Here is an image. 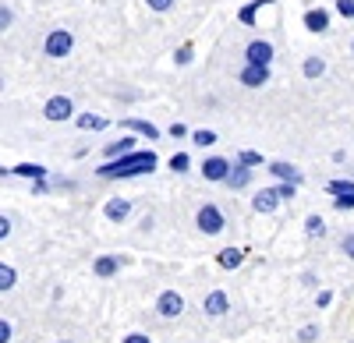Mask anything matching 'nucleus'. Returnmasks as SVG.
Here are the masks:
<instances>
[{
	"instance_id": "nucleus-1",
	"label": "nucleus",
	"mask_w": 354,
	"mask_h": 343,
	"mask_svg": "<svg viewBox=\"0 0 354 343\" xmlns=\"http://www.w3.org/2000/svg\"><path fill=\"white\" fill-rule=\"evenodd\" d=\"M156 153L153 149H131L117 159H103L96 177L100 181H131V177H142V174H153L156 170Z\"/></svg>"
},
{
	"instance_id": "nucleus-2",
	"label": "nucleus",
	"mask_w": 354,
	"mask_h": 343,
	"mask_svg": "<svg viewBox=\"0 0 354 343\" xmlns=\"http://www.w3.org/2000/svg\"><path fill=\"white\" fill-rule=\"evenodd\" d=\"M195 226H198V234H205V237H220L227 231V216H223V209L216 202H205L195 213Z\"/></svg>"
},
{
	"instance_id": "nucleus-3",
	"label": "nucleus",
	"mask_w": 354,
	"mask_h": 343,
	"mask_svg": "<svg viewBox=\"0 0 354 343\" xmlns=\"http://www.w3.org/2000/svg\"><path fill=\"white\" fill-rule=\"evenodd\" d=\"M71 50H75L71 28H53V32H46V39H43V53L50 57V61H64Z\"/></svg>"
},
{
	"instance_id": "nucleus-4",
	"label": "nucleus",
	"mask_w": 354,
	"mask_h": 343,
	"mask_svg": "<svg viewBox=\"0 0 354 343\" xmlns=\"http://www.w3.org/2000/svg\"><path fill=\"white\" fill-rule=\"evenodd\" d=\"M43 117H46L50 124H64V121H71V117H75V103H71V96H50V99L43 103Z\"/></svg>"
},
{
	"instance_id": "nucleus-5",
	"label": "nucleus",
	"mask_w": 354,
	"mask_h": 343,
	"mask_svg": "<svg viewBox=\"0 0 354 343\" xmlns=\"http://www.w3.org/2000/svg\"><path fill=\"white\" fill-rule=\"evenodd\" d=\"M230 166L234 163L227 156H205L202 166H198V174H202V181H209V184H223L227 174H230Z\"/></svg>"
},
{
	"instance_id": "nucleus-6",
	"label": "nucleus",
	"mask_w": 354,
	"mask_h": 343,
	"mask_svg": "<svg viewBox=\"0 0 354 343\" xmlns=\"http://www.w3.org/2000/svg\"><path fill=\"white\" fill-rule=\"evenodd\" d=\"M273 78V64H241L238 71V81L245 89H262V85H270Z\"/></svg>"
},
{
	"instance_id": "nucleus-7",
	"label": "nucleus",
	"mask_w": 354,
	"mask_h": 343,
	"mask_svg": "<svg viewBox=\"0 0 354 343\" xmlns=\"http://www.w3.org/2000/svg\"><path fill=\"white\" fill-rule=\"evenodd\" d=\"M301 25H305V32H312V36H326L330 25H333V14H330V8H305Z\"/></svg>"
},
{
	"instance_id": "nucleus-8",
	"label": "nucleus",
	"mask_w": 354,
	"mask_h": 343,
	"mask_svg": "<svg viewBox=\"0 0 354 343\" xmlns=\"http://www.w3.org/2000/svg\"><path fill=\"white\" fill-rule=\"evenodd\" d=\"M156 315L160 319H181L185 315V297L177 291H160L156 294Z\"/></svg>"
},
{
	"instance_id": "nucleus-9",
	"label": "nucleus",
	"mask_w": 354,
	"mask_h": 343,
	"mask_svg": "<svg viewBox=\"0 0 354 343\" xmlns=\"http://www.w3.org/2000/svg\"><path fill=\"white\" fill-rule=\"evenodd\" d=\"M273 57H277V46L270 39H252L245 46V64H273Z\"/></svg>"
},
{
	"instance_id": "nucleus-10",
	"label": "nucleus",
	"mask_w": 354,
	"mask_h": 343,
	"mask_svg": "<svg viewBox=\"0 0 354 343\" xmlns=\"http://www.w3.org/2000/svg\"><path fill=\"white\" fill-rule=\"evenodd\" d=\"M202 311L209 319H223L227 311H230V297H227V291H209L205 294V301H202Z\"/></svg>"
},
{
	"instance_id": "nucleus-11",
	"label": "nucleus",
	"mask_w": 354,
	"mask_h": 343,
	"mask_svg": "<svg viewBox=\"0 0 354 343\" xmlns=\"http://www.w3.org/2000/svg\"><path fill=\"white\" fill-rule=\"evenodd\" d=\"M266 170L277 177V181H290V184H301L305 181V174L294 163H287V159H273V163H266Z\"/></svg>"
},
{
	"instance_id": "nucleus-12",
	"label": "nucleus",
	"mask_w": 354,
	"mask_h": 343,
	"mask_svg": "<svg viewBox=\"0 0 354 343\" xmlns=\"http://www.w3.org/2000/svg\"><path fill=\"white\" fill-rule=\"evenodd\" d=\"M252 174H255L252 166H245V163H238V159H234V166H230V174H227L223 188H230V191H245V188L252 184Z\"/></svg>"
},
{
	"instance_id": "nucleus-13",
	"label": "nucleus",
	"mask_w": 354,
	"mask_h": 343,
	"mask_svg": "<svg viewBox=\"0 0 354 343\" xmlns=\"http://www.w3.org/2000/svg\"><path fill=\"white\" fill-rule=\"evenodd\" d=\"M277 206H280L277 188H262V191H255V198H252V209H255V213H262V216L277 213Z\"/></svg>"
},
{
	"instance_id": "nucleus-14",
	"label": "nucleus",
	"mask_w": 354,
	"mask_h": 343,
	"mask_svg": "<svg viewBox=\"0 0 354 343\" xmlns=\"http://www.w3.org/2000/svg\"><path fill=\"white\" fill-rule=\"evenodd\" d=\"M121 128H124V131H135L138 138H149V141H156V138H160V128H156L153 121H142V117H124V121H121Z\"/></svg>"
},
{
	"instance_id": "nucleus-15",
	"label": "nucleus",
	"mask_w": 354,
	"mask_h": 343,
	"mask_svg": "<svg viewBox=\"0 0 354 343\" xmlns=\"http://www.w3.org/2000/svg\"><path fill=\"white\" fill-rule=\"evenodd\" d=\"M103 216L110 223H124L131 216V198H110V202L103 206Z\"/></svg>"
},
{
	"instance_id": "nucleus-16",
	"label": "nucleus",
	"mask_w": 354,
	"mask_h": 343,
	"mask_svg": "<svg viewBox=\"0 0 354 343\" xmlns=\"http://www.w3.org/2000/svg\"><path fill=\"white\" fill-rule=\"evenodd\" d=\"M11 177H25V181H46L50 170L43 163H18V166H8Z\"/></svg>"
},
{
	"instance_id": "nucleus-17",
	"label": "nucleus",
	"mask_w": 354,
	"mask_h": 343,
	"mask_svg": "<svg viewBox=\"0 0 354 343\" xmlns=\"http://www.w3.org/2000/svg\"><path fill=\"white\" fill-rule=\"evenodd\" d=\"M216 266L220 269H227V273H234V269H241L245 266V248H223L220 255H216Z\"/></svg>"
},
{
	"instance_id": "nucleus-18",
	"label": "nucleus",
	"mask_w": 354,
	"mask_h": 343,
	"mask_svg": "<svg viewBox=\"0 0 354 343\" xmlns=\"http://www.w3.org/2000/svg\"><path fill=\"white\" fill-rule=\"evenodd\" d=\"M131 149H138L135 131L124 135V138H117V141H110V146H103V159H117V156H124V153H131Z\"/></svg>"
},
{
	"instance_id": "nucleus-19",
	"label": "nucleus",
	"mask_w": 354,
	"mask_h": 343,
	"mask_svg": "<svg viewBox=\"0 0 354 343\" xmlns=\"http://www.w3.org/2000/svg\"><path fill=\"white\" fill-rule=\"evenodd\" d=\"M93 273H96L100 280L117 276V273H121V255H100V259L93 262Z\"/></svg>"
},
{
	"instance_id": "nucleus-20",
	"label": "nucleus",
	"mask_w": 354,
	"mask_h": 343,
	"mask_svg": "<svg viewBox=\"0 0 354 343\" xmlns=\"http://www.w3.org/2000/svg\"><path fill=\"white\" fill-rule=\"evenodd\" d=\"M301 75L308 78V81H315V78H322L326 75V61H322L319 53H308L305 61H301Z\"/></svg>"
},
{
	"instance_id": "nucleus-21",
	"label": "nucleus",
	"mask_w": 354,
	"mask_h": 343,
	"mask_svg": "<svg viewBox=\"0 0 354 343\" xmlns=\"http://www.w3.org/2000/svg\"><path fill=\"white\" fill-rule=\"evenodd\" d=\"M326 234H330L326 219H322L319 213H308V216H305V237H312V241H315V237H326Z\"/></svg>"
},
{
	"instance_id": "nucleus-22",
	"label": "nucleus",
	"mask_w": 354,
	"mask_h": 343,
	"mask_svg": "<svg viewBox=\"0 0 354 343\" xmlns=\"http://www.w3.org/2000/svg\"><path fill=\"white\" fill-rule=\"evenodd\" d=\"M270 4H277V0H252V4H245L241 11H238V21L241 25H255V18H259V8H270Z\"/></svg>"
},
{
	"instance_id": "nucleus-23",
	"label": "nucleus",
	"mask_w": 354,
	"mask_h": 343,
	"mask_svg": "<svg viewBox=\"0 0 354 343\" xmlns=\"http://www.w3.org/2000/svg\"><path fill=\"white\" fill-rule=\"evenodd\" d=\"M75 124H78V131H103L110 121L100 117V113H82V117H75Z\"/></svg>"
},
{
	"instance_id": "nucleus-24",
	"label": "nucleus",
	"mask_w": 354,
	"mask_h": 343,
	"mask_svg": "<svg viewBox=\"0 0 354 343\" xmlns=\"http://www.w3.org/2000/svg\"><path fill=\"white\" fill-rule=\"evenodd\" d=\"M15 287H18V273H15V266L0 262V294H8V291H15Z\"/></svg>"
},
{
	"instance_id": "nucleus-25",
	"label": "nucleus",
	"mask_w": 354,
	"mask_h": 343,
	"mask_svg": "<svg viewBox=\"0 0 354 343\" xmlns=\"http://www.w3.org/2000/svg\"><path fill=\"white\" fill-rule=\"evenodd\" d=\"M192 61H195V43L188 39V43H181V46L174 50V64H177V68H188Z\"/></svg>"
},
{
	"instance_id": "nucleus-26",
	"label": "nucleus",
	"mask_w": 354,
	"mask_h": 343,
	"mask_svg": "<svg viewBox=\"0 0 354 343\" xmlns=\"http://www.w3.org/2000/svg\"><path fill=\"white\" fill-rule=\"evenodd\" d=\"M192 141L198 149H213L216 146V131H209V128H198V131H192Z\"/></svg>"
},
{
	"instance_id": "nucleus-27",
	"label": "nucleus",
	"mask_w": 354,
	"mask_h": 343,
	"mask_svg": "<svg viewBox=\"0 0 354 343\" xmlns=\"http://www.w3.org/2000/svg\"><path fill=\"white\" fill-rule=\"evenodd\" d=\"M273 188H277V195H280V202H294V198H298V188H301V184H290V181H277Z\"/></svg>"
},
{
	"instance_id": "nucleus-28",
	"label": "nucleus",
	"mask_w": 354,
	"mask_h": 343,
	"mask_svg": "<svg viewBox=\"0 0 354 343\" xmlns=\"http://www.w3.org/2000/svg\"><path fill=\"white\" fill-rule=\"evenodd\" d=\"M234 159H238V163H245V166H266V159H262V153H255V149H241L238 156H234Z\"/></svg>"
},
{
	"instance_id": "nucleus-29",
	"label": "nucleus",
	"mask_w": 354,
	"mask_h": 343,
	"mask_svg": "<svg viewBox=\"0 0 354 343\" xmlns=\"http://www.w3.org/2000/svg\"><path fill=\"white\" fill-rule=\"evenodd\" d=\"M167 166L174 170V174H188V166H192V156H188V153H174Z\"/></svg>"
},
{
	"instance_id": "nucleus-30",
	"label": "nucleus",
	"mask_w": 354,
	"mask_h": 343,
	"mask_svg": "<svg viewBox=\"0 0 354 343\" xmlns=\"http://www.w3.org/2000/svg\"><path fill=\"white\" fill-rule=\"evenodd\" d=\"M333 209H337V213H354V191L333 195Z\"/></svg>"
},
{
	"instance_id": "nucleus-31",
	"label": "nucleus",
	"mask_w": 354,
	"mask_h": 343,
	"mask_svg": "<svg viewBox=\"0 0 354 343\" xmlns=\"http://www.w3.org/2000/svg\"><path fill=\"white\" fill-rule=\"evenodd\" d=\"M326 191H330V195H347V191H354V181H351V177H337V181L326 184Z\"/></svg>"
},
{
	"instance_id": "nucleus-32",
	"label": "nucleus",
	"mask_w": 354,
	"mask_h": 343,
	"mask_svg": "<svg viewBox=\"0 0 354 343\" xmlns=\"http://www.w3.org/2000/svg\"><path fill=\"white\" fill-rule=\"evenodd\" d=\"M142 4L149 8L153 14H167V11H174V4H177V0H142Z\"/></svg>"
},
{
	"instance_id": "nucleus-33",
	"label": "nucleus",
	"mask_w": 354,
	"mask_h": 343,
	"mask_svg": "<svg viewBox=\"0 0 354 343\" xmlns=\"http://www.w3.org/2000/svg\"><path fill=\"white\" fill-rule=\"evenodd\" d=\"M333 11H337L344 21H354V0H333Z\"/></svg>"
},
{
	"instance_id": "nucleus-34",
	"label": "nucleus",
	"mask_w": 354,
	"mask_h": 343,
	"mask_svg": "<svg viewBox=\"0 0 354 343\" xmlns=\"http://www.w3.org/2000/svg\"><path fill=\"white\" fill-rule=\"evenodd\" d=\"M319 340V322H308L298 329V343H315Z\"/></svg>"
},
{
	"instance_id": "nucleus-35",
	"label": "nucleus",
	"mask_w": 354,
	"mask_h": 343,
	"mask_svg": "<svg viewBox=\"0 0 354 343\" xmlns=\"http://www.w3.org/2000/svg\"><path fill=\"white\" fill-rule=\"evenodd\" d=\"M11 25H15V11L8 4H0V32H8Z\"/></svg>"
},
{
	"instance_id": "nucleus-36",
	"label": "nucleus",
	"mask_w": 354,
	"mask_h": 343,
	"mask_svg": "<svg viewBox=\"0 0 354 343\" xmlns=\"http://www.w3.org/2000/svg\"><path fill=\"white\" fill-rule=\"evenodd\" d=\"M340 251H344V255H347V259L354 262V231H347V234L340 237Z\"/></svg>"
},
{
	"instance_id": "nucleus-37",
	"label": "nucleus",
	"mask_w": 354,
	"mask_h": 343,
	"mask_svg": "<svg viewBox=\"0 0 354 343\" xmlns=\"http://www.w3.org/2000/svg\"><path fill=\"white\" fill-rule=\"evenodd\" d=\"M170 138H192V131H188L181 121H174V124H170Z\"/></svg>"
},
{
	"instance_id": "nucleus-38",
	"label": "nucleus",
	"mask_w": 354,
	"mask_h": 343,
	"mask_svg": "<svg viewBox=\"0 0 354 343\" xmlns=\"http://www.w3.org/2000/svg\"><path fill=\"white\" fill-rule=\"evenodd\" d=\"M121 343H153V336L149 333H128Z\"/></svg>"
},
{
	"instance_id": "nucleus-39",
	"label": "nucleus",
	"mask_w": 354,
	"mask_h": 343,
	"mask_svg": "<svg viewBox=\"0 0 354 343\" xmlns=\"http://www.w3.org/2000/svg\"><path fill=\"white\" fill-rule=\"evenodd\" d=\"M11 336H15L11 322H8V319H0V343H11Z\"/></svg>"
},
{
	"instance_id": "nucleus-40",
	"label": "nucleus",
	"mask_w": 354,
	"mask_h": 343,
	"mask_svg": "<svg viewBox=\"0 0 354 343\" xmlns=\"http://www.w3.org/2000/svg\"><path fill=\"white\" fill-rule=\"evenodd\" d=\"M8 237H11V219L0 216V241H8Z\"/></svg>"
},
{
	"instance_id": "nucleus-41",
	"label": "nucleus",
	"mask_w": 354,
	"mask_h": 343,
	"mask_svg": "<svg viewBox=\"0 0 354 343\" xmlns=\"http://www.w3.org/2000/svg\"><path fill=\"white\" fill-rule=\"evenodd\" d=\"M330 301H333V294H330V291H319V297H315V308H330Z\"/></svg>"
},
{
	"instance_id": "nucleus-42",
	"label": "nucleus",
	"mask_w": 354,
	"mask_h": 343,
	"mask_svg": "<svg viewBox=\"0 0 354 343\" xmlns=\"http://www.w3.org/2000/svg\"><path fill=\"white\" fill-rule=\"evenodd\" d=\"M301 283H305V287H319V276L315 273H301Z\"/></svg>"
},
{
	"instance_id": "nucleus-43",
	"label": "nucleus",
	"mask_w": 354,
	"mask_h": 343,
	"mask_svg": "<svg viewBox=\"0 0 354 343\" xmlns=\"http://www.w3.org/2000/svg\"><path fill=\"white\" fill-rule=\"evenodd\" d=\"M32 191H36V195H46L50 184H46V181H32Z\"/></svg>"
},
{
	"instance_id": "nucleus-44",
	"label": "nucleus",
	"mask_w": 354,
	"mask_h": 343,
	"mask_svg": "<svg viewBox=\"0 0 354 343\" xmlns=\"http://www.w3.org/2000/svg\"><path fill=\"white\" fill-rule=\"evenodd\" d=\"M57 343H71V340H57Z\"/></svg>"
},
{
	"instance_id": "nucleus-45",
	"label": "nucleus",
	"mask_w": 354,
	"mask_h": 343,
	"mask_svg": "<svg viewBox=\"0 0 354 343\" xmlns=\"http://www.w3.org/2000/svg\"><path fill=\"white\" fill-rule=\"evenodd\" d=\"M351 57H354V43H351Z\"/></svg>"
},
{
	"instance_id": "nucleus-46",
	"label": "nucleus",
	"mask_w": 354,
	"mask_h": 343,
	"mask_svg": "<svg viewBox=\"0 0 354 343\" xmlns=\"http://www.w3.org/2000/svg\"><path fill=\"white\" fill-rule=\"evenodd\" d=\"M347 343H354V340H347Z\"/></svg>"
}]
</instances>
